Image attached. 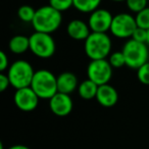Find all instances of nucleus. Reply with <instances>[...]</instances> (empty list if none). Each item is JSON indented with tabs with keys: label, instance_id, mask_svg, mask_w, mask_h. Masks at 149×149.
I'll use <instances>...</instances> for the list:
<instances>
[{
	"label": "nucleus",
	"instance_id": "25",
	"mask_svg": "<svg viewBox=\"0 0 149 149\" xmlns=\"http://www.w3.org/2000/svg\"><path fill=\"white\" fill-rule=\"evenodd\" d=\"M9 58L7 56V54L4 51L0 52V70L1 72H5L6 70H8L9 68Z\"/></svg>",
	"mask_w": 149,
	"mask_h": 149
},
{
	"label": "nucleus",
	"instance_id": "2",
	"mask_svg": "<svg viewBox=\"0 0 149 149\" xmlns=\"http://www.w3.org/2000/svg\"><path fill=\"white\" fill-rule=\"evenodd\" d=\"M112 41L107 33L91 32L84 41V51L90 60L106 59L111 53Z\"/></svg>",
	"mask_w": 149,
	"mask_h": 149
},
{
	"label": "nucleus",
	"instance_id": "8",
	"mask_svg": "<svg viewBox=\"0 0 149 149\" xmlns=\"http://www.w3.org/2000/svg\"><path fill=\"white\" fill-rule=\"evenodd\" d=\"M112 66L108 59L90 60L87 66V77L98 86L109 84L112 78Z\"/></svg>",
	"mask_w": 149,
	"mask_h": 149
},
{
	"label": "nucleus",
	"instance_id": "27",
	"mask_svg": "<svg viewBox=\"0 0 149 149\" xmlns=\"http://www.w3.org/2000/svg\"><path fill=\"white\" fill-rule=\"evenodd\" d=\"M8 149H31V148H29L28 146H25V145L17 144V145H13V146L9 147Z\"/></svg>",
	"mask_w": 149,
	"mask_h": 149
},
{
	"label": "nucleus",
	"instance_id": "28",
	"mask_svg": "<svg viewBox=\"0 0 149 149\" xmlns=\"http://www.w3.org/2000/svg\"><path fill=\"white\" fill-rule=\"evenodd\" d=\"M146 44L149 46V30H147V41H146Z\"/></svg>",
	"mask_w": 149,
	"mask_h": 149
},
{
	"label": "nucleus",
	"instance_id": "4",
	"mask_svg": "<svg viewBox=\"0 0 149 149\" xmlns=\"http://www.w3.org/2000/svg\"><path fill=\"white\" fill-rule=\"evenodd\" d=\"M36 70L29 61L25 59H17L9 65L7 70V77L10 86L15 90L31 87Z\"/></svg>",
	"mask_w": 149,
	"mask_h": 149
},
{
	"label": "nucleus",
	"instance_id": "16",
	"mask_svg": "<svg viewBox=\"0 0 149 149\" xmlns=\"http://www.w3.org/2000/svg\"><path fill=\"white\" fill-rule=\"evenodd\" d=\"M98 87H99V86H98L97 84H95L94 82H92L91 80H89L87 78V79L82 81L81 83L79 84L77 92L82 99L92 100V99H94V98H96Z\"/></svg>",
	"mask_w": 149,
	"mask_h": 149
},
{
	"label": "nucleus",
	"instance_id": "7",
	"mask_svg": "<svg viewBox=\"0 0 149 149\" xmlns=\"http://www.w3.org/2000/svg\"><path fill=\"white\" fill-rule=\"evenodd\" d=\"M137 29L135 17L129 13H120L113 15L110 34L118 39H131Z\"/></svg>",
	"mask_w": 149,
	"mask_h": 149
},
{
	"label": "nucleus",
	"instance_id": "22",
	"mask_svg": "<svg viewBox=\"0 0 149 149\" xmlns=\"http://www.w3.org/2000/svg\"><path fill=\"white\" fill-rule=\"evenodd\" d=\"M49 5L62 13L74 7V0H49Z\"/></svg>",
	"mask_w": 149,
	"mask_h": 149
},
{
	"label": "nucleus",
	"instance_id": "23",
	"mask_svg": "<svg viewBox=\"0 0 149 149\" xmlns=\"http://www.w3.org/2000/svg\"><path fill=\"white\" fill-rule=\"evenodd\" d=\"M137 78L143 85L149 86V61H147L137 70Z\"/></svg>",
	"mask_w": 149,
	"mask_h": 149
},
{
	"label": "nucleus",
	"instance_id": "6",
	"mask_svg": "<svg viewBox=\"0 0 149 149\" xmlns=\"http://www.w3.org/2000/svg\"><path fill=\"white\" fill-rule=\"evenodd\" d=\"M30 51L41 59L52 57L56 51V43L50 34L34 32L30 36Z\"/></svg>",
	"mask_w": 149,
	"mask_h": 149
},
{
	"label": "nucleus",
	"instance_id": "30",
	"mask_svg": "<svg viewBox=\"0 0 149 149\" xmlns=\"http://www.w3.org/2000/svg\"><path fill=\"white\" fill-rule=\"evenodd\" d=\"M0 149H4V146H3L2 142H0Z\"/></svg>",
	"mask_w": 149,
	"mask_h": 149
},
{
	"label": "nucleus",
	"instance_id": "12",
	"mask_svg": "<svg viewBox=\"0 0 149 149\" xmlns=\"http://www.w3.org/2000/svg\"><path fill=\"white\" fill-rule=\"evenodd\" d=\"M66 33L72 39L77 41H85L91 34V30L85 21L79 19H72L66 26Z\"/></svg>",
	"mask_w": 149,
	"mask_h": 149
},
{
	"label": "nucleus",
	"instance_id": "19",
	"mask_svg": "<svg viewBox=\"0 0 149 149\" xmlns=\"http://www.w3.org/2000/svg\"><path fill=\"white\" fill-rule=\"evenodd\" d=\"M135 19L138 28L149 30V6L135 15Z\"/></svg>",
	"mask_w": 149,
	"mask_h": 149
},
{
	"label": "nucleus",
	"instance_id": "5",
	"mask_svg": "<svg viewBox=\"0 0 149 149\" xmlns=\"http://www.w3.org/2000/svg\"><path fill=\"white\" fill-rule=\"evenodd\" d=\"M122 52L126 59V66L133 70H138L140 66L149 61L148 45L145 43L129 39L125 42Z\"/></svg>",
	"mask_w": 149,
	"mask_h": 149
},
{
	"label": "nucleus",
	"instance_id": "21",
	"mask_svg": "<svg viewBox=\"0 0 149 149\" xmlns=\"http://www.w3.org/2000/svg\"><path fill=\"white\" fill-rule=\"evenodd\" d=\"M147 3H148V0H127L126 1L128 9L135 15L146 8Z\"/></svg>",
	"mask_w": 149,
	"mask_h": 149
},
{
	"label": "nucleus",
	"instance_id": "14",
	"mask_svg": "<svg viewBox=\"0 0 149 149\" xmlns=\"http://www.w3.org/2000/svg\"><path fill=\"white\" fill-rule=\"evenodd\" d=\"M79 84L77 76L72 72H62L57 76V89L60 93L70 95L78 90Z\"/></svg>",
	"mask_w": 149,
	"mask_h": 149
},
{
	"label": "nucleus",
	"instance_id": "18",
	"mask_svg": "<svg viewBox=\"0 0 149 149\" xmlns=\"http://www.w3.org/2000/svg\"><path fill=\"white\" fill-rule=\"evenodd\" d=\"M36 15V9L33 6L28 4H24L17 9V17L23 23H31L33 22Z\"/></svg>",
	"mask_w": 149,
	"mask_h": 149
},
{
	"label": "nucleus",
	"instance_id": "29",
	"mask_svg": "<svg viewBox=\"0 0 149 149\" xmlns=\"http://www.w3.org/2000/svg\"><path fill=\"white\" fill-rule=\"evenodd\" d=\"M112 2H126L127 0H110Z\"/></svg>",
	"mask_w": 149,
	"mask_h": 149
},
{
	"label": "nucleus",
	"instance_id": "17",
	"mask_svg": "<svg viewBox=\"0 0 149 149\" xmlns=\"http://www.w3.org/2000/svg\"><path fill=\"white\" fill-rule=\"evenodd\" d=\"M102 0H74V8L82 13H91L99 8Z\"/></svg>",
	"mask_w": 149,
	"mask_h": 149
},
{
	"label": "nucleus",
	"instance_id": "13",
	"mask_svg": "<svg viewBox=\"0 0 149 149\" xmlns=\"http://www.w3.org/2000/svg\"><path fill=\"white\" fill-rule=\"evenodd\" d=\"M95 99L101 106L109 108L118 103V93L113 86H111L110 84H105V85L98 87L97 95H96Z\"/></svg>",
	"mask_w": 149,
	"mask_h": 149
},
{
	"label": "nucleus",
	"instance_id": "20",
	"mask_svg": "<svg viewBox=\"0 0 149 149\" xmlns=\"http://www.w3.org/2000/svg\"><path fill=\"white\" fill-rule=\"evenodd\" d=\"M108 61L112 68H120L126 65V59H125L124 53L120 51H114L111 52L110 55L108 56Z\"/></svg>",
	"mask_w": 149,
	"mask_h": 149
},
{
	"label": "nucleus",
	"instance_id": "15",
	"mask_svg": "<svg viewBox=\"0 0 149 149\" xmlns=\"http://www.w3.org/2000/svg\"><path fill=\"white\" fill-rule=\"evenodd\" d=\"M8 49L13 54H24L30 50V37L25 35H15L8 42Z\"/></svg>",
	"mask_w": 149,
	"mask_h": 149
},
{
	"label": "nucleus",
	"instance_id": "1",
	"mask_svg": "<svg viewBox=\"0 0 149 149\" xmlns=\"http://www.w3.org/2000/svg\"><path fill=\"white\" fill-rule=\"evenodd\" d=\"M61 23V13L48 4L36 9L35 17L32 22V27L35 30V32L51 35L59 29Z\"/></svg>",
	"mask_w": 149,
	"mask_h": 149
},
{
	"label": "nucleus",
	"instance_id": "10",
	"mask_svg": "<svg viewBox=\"0 0 149 149\" xmlns=\"http://www.w3.org/2000/svg\"><path fill=\"white\" fill-rule=\"evenodd\" d=\"M40 98L31 87L15 90L13 94V102L19 110L25 112L33 111L37 108Z\"/></svg>",
	"mask_w": 149,
	"mask_h": 149
},
{
	"label": "nucleus",
	"instance_id": "11",
	"mask_svg": "<svg viewBox=\"0 0 149 149\" xmlns=\"http://www.w3.org/2000/svg\"><path fill=\"white\" fill-rule=\"evenodd\" d=\"M49 108L56 116H66L74 108V101L68 94L57 92L51 99H49Z\"/></svg>",
	"mask_w": 149,
	"mask_h": 149
},
{
	"label": "nucleus",
	"instance_id": "3",
	"mask_svg": "<svg viewBox=\"0 0 149 149\" xmlns=\"http://www.w3.org/2000/svg\"><path fill=\"white\" fill-rule=\"evenodd\" d=\"M31 88L40 99L49 100L58 92L57 77L49 70H38L34 74Z\"/></svg>",
	"mask_w": 149,
	"mask_h": 149
},
{
	"label": "nucleus",
	"instance_id": "9",
	"mask_svg": "<svg viewBox=\"0 0 149 149\" xmlns=\"http://www.w3.org/2000/svg\"><path fill=\"white\" fill-rule=\"evenodd\" d=\"M113 15L105 8H98L91 13L88 17V25L91 32L94 33H107L111 27Z\"/></svg>",
	"mask_w": 149,
	"mask_h": 149
},
{
	"label": "nucleus",
	"instance_id": "24",
	"mask_svg": "<svg viewBox=\"0 0 149 149\" xmlns=\"http://www.w3.org/2000/svg\"><path fill=\"white\" fill-rule=\"evenodd\" d=\"M131 39L135 40L137 42H140V43H145L146 44L147 41V30L142 29V28H138L135 30L134 34H133L132 38Z\"/></svg>",
	"mask_w": 149,
	"mask_h": 149
},
{
	"label": "nucleus",
	"instance_id": "26",
	"mask_svg": "<svg viewBox=\"0 0 149 149\" xmlns=\"http://www.w3.org/2000/svg\"><path fill=\"white\" fill-rule=\"evenodd\" d=\"M9 86H10V82H9L7 74L2 72V74H0V91L4 92Z\"/></svg>",
	"mask_w": 149,
	"mask_h": 149
}]
</instances>
